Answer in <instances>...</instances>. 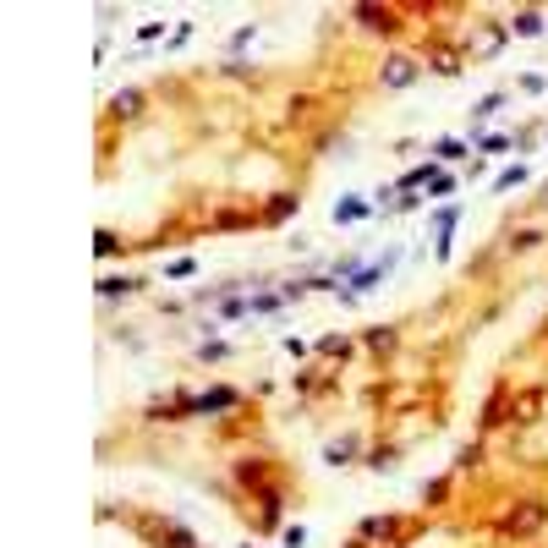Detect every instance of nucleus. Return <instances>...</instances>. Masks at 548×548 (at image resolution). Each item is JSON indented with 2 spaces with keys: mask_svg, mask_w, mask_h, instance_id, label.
<instances>
[{
  "mask_svg": "<svg viewBox=\"0 0 548 548\" xmlns=\"http://www.w3.org/2000/svg\"><path fill=\"white\" fill-rule=\"evenodd\" d=\"M412 77H417V71H412V61H389V66H384V83H395V88H406Z\"/></svg>",
  "mask_w": 548,
  "mask_h": 548,
  "instance_id": "f257e3e1",
  "label": "nucleus"
},
{
  "mask_svg": "<svg viewBox=\"0 0 548 548\" xmlns=\"http://www.w3.org/2000/svg\"><path fill=\"white\" fill-rule=\"evenodd\" d=\"M538 521H543V510L532 505V510H521V516H510V521H505V532H532Z\"/></svg>",
  "mask_w": 548,
  "mask_h": 548,
  "instance_id": "f03ea898",
  "label": "nucleus"
},
{
  "mask_svg": "<svg viewBox=\"0 0 548 548\" xmlns=\"http://www.w3.org/2000/svg\"><path fill=\"white\" fill-rule=\"evenodd\" d=\"M137 104H143L137 94H115V115H137Z\"/></svg>",
  "mask_w": 548,
  "mask_h": 548,
  "instance_id": "7ed1b4c3",
  "label": "nucleus"
}]
</instances>
